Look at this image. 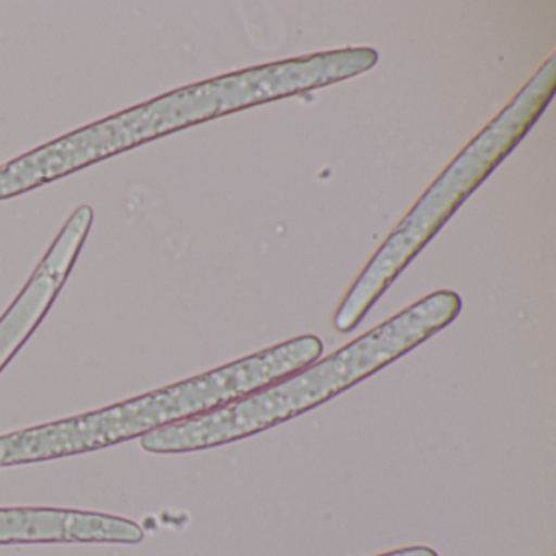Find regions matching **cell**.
Returning <instances> with one entry per match:
<instances>
[{
	"label": "cell",
	"instance_id": "1",
	"mask_svg": "<svg viewBox=\"0 0 556 556\" xmlns=\"http://www.w3.org/2000/svg\"><path fill=\"white\" fill-rule=\"evenodd\" d=\"M460 311L457 292H432L337 353L266 389L142 435L141 447L152 454H180L258 434L372 376L447 327Z\"/></svg>",
	"mask_w": 556,
	"mask_h": 556
},
{
	"label": "cell",
	"instance_id": "2",
	"mask_svg": "<svg viewBox=\"0 0 556 556\" xmlns=\"http://www.w3.org/2000/svg\"><path fill=\"white\" fill-rule=\"evenodd\" d=\"M324 354L315 334L292 338L174 386L73 418L0 435V467L56 460L122 444L266 389Z\"/></svg>",
	"mask_w": 556,
	"mask_h": 556
},
{
	"label": "cell",
	"instance_id": "3",
	"mask_svg": "<svg viewBox=\"0 0 556 556\" xmlns=\"http://www.w3.org/2000/svg\"><path fill=\"white\" fill-rule=\"evenodd\" d=\"M555 89L556 56H552L510 100L509 105L501 110L496 118L488 123L483 131L475 136L435 178L374 253L341 301L333 317L334 330L350 333L361 324L400 273L535 125L553 99Z\"/></svg>",
	"mask_w": 556,
	"mask_h": 556
},
{
	"label": "cell",
	"instance_id": "4",
	"mask_svg": "<svg viewBox=\"0 0 556 556\" xmlns=\"http://www.w3.org/2000/svg\"><path fill=\"white\" fill-rule=\"evenodd\" d=\"M144 530L125 517L60 507H0V545L141 543Z\"/></svg>",
	"mask_w": 556,
	"mask_h": 556
},
{
	"label": "cell",
	"instance_id": "5",
	"mask_svg": "<svg viewBox=\"0 0 556 556\" xmlns=\"http://www.w3.org/2000/svg\"><path fill=\"white\" fill-rule=\"evenodd\" d=\"M73 252L71 249L53 250L8 314L0 318V370L47 314L64 276L70 271Z\"/></svg>",
	"mask_w": 556,
	"mask_h": 556
},
{
	"label": "cell",
	"instance_id": "6",
	"mask_svg": "<svg viewBox=\"0 0 556 556\" xmlns=\"http://www.w3.org/2000/svg\"><path fill=\"white\" fill-rule=\"evenodd\" d=\"M377 556H439L435 549L429 546H406V548L393 549V552L382 553Z\"/></svg>",
	"mask_w": 556,
	"mask_h": 556
}]
</instances>
